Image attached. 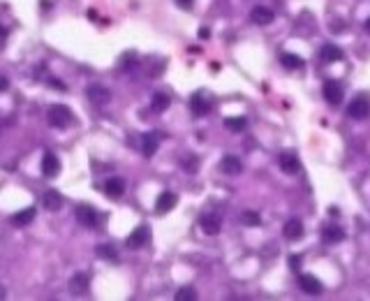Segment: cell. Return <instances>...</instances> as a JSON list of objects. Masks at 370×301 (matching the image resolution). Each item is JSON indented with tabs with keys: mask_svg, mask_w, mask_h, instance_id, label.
<instances>
[{
	"mask_svg": "<svg viewBox=\"0 0 370 301\" xmlns=\"http://www.w3.org/2000/svg\"><path fill=\"white\" fill-rule=\"evenodd\" d=\"M72 121H74V116L65 104H49V107H46V123L51 125V128H56V130L69 128Z\"/></svg>",
	"mask_w": 370,
	"mask_h": 301,
	"instance_id": "6da1fadb",
	"label": "cell"
},
{
	"mask_svg": "<svg viewBox=\"0 0 370 301\" xmlns=\"http://www.w3.org/2000/svg\"><path fill=\"white\" fill-rule=\"evenodd\" d=\"M74 216H77V222L86 229H95L100 225V213L91 204H79L74 209Z\"/></svg>",
	"mask_w": 370,
	"mask_h": 301,
	"instance_id": "7a4b0ae2",
	"label": "cell"
},
{
	"mask_svg": "<svg viewBox=\"0 0 370 301\" xmlns=\"http://www.w3.org/2000/svg\"><path fill=\"white\" fill-rule=\"evenodd\" d=\"M86 97H88V102H93L95 107H104V104L111 102V91L102 84H91L86 88Z\"/></svg>",
	"mask_w": 370,
	"mask_h": 301,
	"instance_id": "3957f363",
	"label": "cell"
},
{
	"mask_svg": "<svg viewBox=\"0 0 370 301\" xmlns=\"http://www.w3.org/2000/svg\"><path fill=\"white\" fill-rule=\"evenodd\" d=\"M322 95H324V100L329 104H340L342 102V97H345V88H342V84L340 81H333V79H329L324 84V88H322Z\"/></svg>",
	"mask_w": 370,
	"mask_h": 301,
	"instance_id": "277c9868",
	"label": "cell"
},
{
	"mask_svg": "<svg viewBox=\"0 0 370 301\" xmlns=\"http://www.w3.org/2000/svg\"><path fill=\"white\" fill-rule=\"evenodd\" d=\"M88 287H91V276H88V273H74L67 283L69 294H74V296L88 294Z\"/></svg>",
	"mask_w": 370,
	"mask_h": 301,
	"instance_id": "5b68a950",
	"label": "cell"
},
{
	"mask_svg": "<svg viewBox=\"0 0 370 301\" xmlns=\"http://www.w3.org/2000/svg\"><path fill=\"white\" fill-rule=\"evenodd\" d=\"M58 171H60V160H58V155L53 153V151H44V155H42V174H44L46 178H53V176H58Z\"/></svg>",
	"mask_w": 370,
	"mask_h": 301,
	"instance_id": "8992f818",
	"label": "cell"
},
{
	"mask_svg": "<svg viewBox=\"0 0 370 301\" xmlns=\"http://www.w3.org/2000/svg\"><path fill=\"white\" fill-rule=\"evenodd\" d=\"M199 227L204 234H208V236H215V234H220L222 229V220L217 213H204V216L199 218Z\"/></svg>",
	"mask_w": 370,
	"mask_h": 301,
	"instance_id": "52a82bcc",
	"label": "cell"
},
{
	"mask_svg": "<svg viewBox=\"0 0 370 301\" xmlns=\"http://www.w3.org/2000/svg\"><path fill=\"white\" fill-rule=\"evenodd\" d=\"M250 21L255 23V26H268V23L275 21V12L264 7V5H257L250 10Z\"/></svg>",
	"mask_w": 370,
	"mask_h": 301,
	"instance_id": "ba28073f",
	"label": "cell"
},
{
	"mask_svg": "<svg viewBox=\"0 0 370 301\" xmlns=\"http://www.w3.org/2000/svg\"><path fill=\"white\" fill-rule=\"evenodd\" d=\"M148 234H151V229H148L146 225H139V227L134 229V232H132L130 236L125 239V246H127L130 250H139V248H143V246L148 244Z\"/></svg>",
	"mask_w": 370,
	"mask_h": 301,
	"instance_id": "9c48e42d",
	"label": "cell"
},
{
	"mask_svg": "<svg viewBox=\"0 0 370 301\" xmlns=\"http://www.w3.org/2000/svg\"><path fill=\"white\" fill-rule=\"evenodd\" d=\"M104 195L111 199H120L125 195V181L120 176H109L107 181H104Z\"/></svg>",
	"mask_w": 370,
	"mask_h": 301,
	"instance_id": "30bf717a",
	"label": "cell"
},
{
	"mask_svg": "<svg viewBox=\"0 0 370 301\" xmlns=\"http://www.w3.org/2000/svg\"><path fill=\"white\" fill-rule=\"evenodd\" d=\"M282 234H285L287 241H301L303 234H306L303 222L299 220V218H289V220L285 222V227H282Z\"/></svg>",
	"mask_w": 370,
	"mask_h": 301,
	"instance_id": "8fae6325",
	"label": "cell"
},
{
	"mask_svg": "<svg viewBox=\"0 0 370 301\" xmlns=\"http://www.w3.org/2000/svg\"><path fill=\"white\" fill-rule=\"evenodd\" d=\"M178 204V195L171 193V190H165V193L158 195V202H155V211L158 213H169L174 206Z\"/></svg>",
	"mask_w": 370,
	"mask_h": 301,
	"instance_id": "7c38bea8",
	"label": "cell"
},
{
	"mask_svg": "<svg viewBox=\"0 0 370 301\" xmlns=\"http://www.w3.org/2000/svg\"><path fill=\"white\" fill-rule=\"evenodd\" d=\"M368 114H370V102H368V100H363V97L354 100V102L347 107V116H349V118H354V121L368 118Z\"/></svg>",
	"mask_w": 370,
	"mask_h": 301,
	"instance_id": "4fadbf2b",
	"label": "cell"
},
{
	"mask_svg": "<svg viewBox=\"0 0 370 301\" xmlns=\"http://www.w3.org/2000/svg\"><path fill=\"white\" fill-rule=\"evenodd\" d=\"M220 169H222V174H227V176H239L241 171H243V162H241V158H236V155H225L220 162Z\"/></svg>",
	"mask_w": 370,
	"mask_h": 301,
	"instance_id": "5bb4252c",
	"label": "cell"
},
{
	"mask_svg": "<svg viewBox=\"0 0 370 301\" xmlns=\"http://www.w3.org/2000/svg\"><path fill=\"white\" fill-rule=\"evenodd\" d=\"M35 206H28V209H21V211H17V213H12V218H10V222L14 225V227H28L30 222L35 220Z\"/></svg>",
	"mask_w": 370,
	"mask_h": 301,
	"instance_id": "9a60e30c",
	"label": "cell"
},
{
	"mask_svg": "<svg viewBox=\"0 0 370 301\" xmlns=\"http://www.w3.org/2000/svg\"><path fill=\"white\" fill-rule=\"evenodd\" d=\"M278 165H280V169L285 171V174H299L301 171V162H299V158H296L294 153H282L278 158Z\"/></svg>",
	"mask_w": 370,
	"mask_h": 301,
	"instance_id": "2e32d148",
	"label": "cell"
},
{
	"mask_svg": "<svg viewBox=\"0 0 370 301\" xmlns=\"http://www.w3.org/2000/svg\"><path fill=\"white\" fill-rule=\"evenodd\" d=\"M42 204H44L46 211L56 213V211L63 209V195L58 193V190H46V193L42 195Z\"/></svg>",
	"mask_w": 370,
	"mask_h": 301,
	"instance_id": "e0dca14e",
	"label": "cell"
},
{
	"mask_svg": "<svg viewBox=\"0 0 370 301\" xmlns=\"http://www.w3.org/2000/svg\"><path fill=\"white\" fill-rule=\"evenodd\" d=\"M299 287L308 294H319L322 292V280L315 278L313 273H303V276H299Z\"/></svg>",
	"mask_w": 370,
	"mask_h": 301,
	"instance_id": "ac0fdd59",
	"label": "cell"
},
{
	"mask_svg": "<svg viewBox=\"0 0 370 301\" xmlns=\"http://www.w3.org/2000/svg\"><path fill=\"white\" fill-rule=\"evenodd\" d=\"M160 146V135L158 132H146V135L141 137V153L146 155V158H153L155 151H158Z\"/></svg>",
	"mask_w": 370,
	"mask_h": 301,
	"instance_id": "d6986e66",
	"label": "cell"
},
{
	"mask_svg": "<svg viewBox=\"0 0 370 301\" xmlns=\"http://www.w3.org/2000/svg\"><path fill=\"white\" fill-rule=\"evenodd\" d=\"M190 109H192L194 116H206L211 111V102H208L201 93H194V95L190 97Z\"/></svg>",
	"mask_w": 370,
	"mask_h": 301,
	"instance_id": "ffe728a7",
	"label": "cell"
},
{
	"mask_svg": "<svg viewBox=\"0 0 370 301\" xmlns=\"http://www.w3.org/2000/svg\"><path fill=\"white\" fill-rule=\"evenodd\" d=\"M322 239L326 244H340V241H345V229L338 227V225H326L322 229Z\"/></svg>",
	"mask_w": 370,
	"mask_h": 301,
	"instance_id": "44dd1931",
	"label": "cell"
},
{
	"mask_svg": "<svg viewBox=\"0 0 370 301\" xmlns=\"http://www.w3.org/2000/svg\"><path fill=\"white\" fill-rule=\"evenodd\" d=\"M319 58L324 63H333V61H342V49L336 44H324L319 49Z\"/></svg>",
	"mask_w": 370,
	"mask_h": 301,
	"instance_id": "7402d4cb",
	"label": "cell"
},
{
	"mask_svg": "<svg viewBox=\"0 0 370 301\" xmlns=\"http://www.w3.org/2000/svg\"><path fill=\"white\" fill-rule=\"evenodd\" d=\"M171 104L169 95H165V93H155L153 100H151V109H153L155 114H162V111H167Z\"/></svg>",
	"mask_w": 370,
	"mask_h": 301,
	"instance_id": "603a6c76",
	"label": "cell"
},
{
	"mask_svg": "<svg viewBox=\"0 0 370 301\" xmlns=\"http://www.w3.org/2000/svg\"><path fill=\"white\" fill-rule=\"evenodd\" d=\"M280 63H282L287 70H301L303 68V58L296 56V53H282V56H280Z\"/></svg>",
	"mask_w": 370,
	"mask_h": 301,
	"instance_id": "cb8c5ba5",
	"label": "cell"
},
{
	"mask_svg": "<svg viewBox=\"0 0 370 301\" xmlns=\"http://www.w3.org/2000/svg\"><path fill=\"white\" fill-rule=\"evenodd\" d=\"M97 257H102V260H109V262H116L118 260V253H116L114 246H109V244H100L95 248Z\"/></svg>",
	"mask_w": 370,
	"mask_h": 301,
	"instance_id": "d4e9b609",
	"label": "cell"
},
{
	"mask_svg": "<svg viewBox=\"0 0 370 301\" xmlns=\"http://www.w3.org/2000/svg\"><path fill=\"white\" fill-rule=\"evenodd\" d=\"M241 225H245V227H257V225H262V216H259L257 211H243V213H241Z\"/></svg>",
	"mask_w": 370,
	"mask_h": 301,
	"instance_id": "484cf974",
	"label": "cell"
},
{
	"mask_svg": "<svg viewBox=\"0 0 370 301\" xmlns=\"http://www.w3.org/2000/svg\"><path fill=\"white\" fill-rule=\"evenodd\" d=\"M245 125H248V121H245L243 116H234V118L225 121V128H227L229 132H243Z\"/></svg>",
	"mask_w": 370,
	"mask_h": 301,
	"instance_id": "4316f807",
	"label": "cell"
},
{
	"mask_svg": "<svg viewBox=\"0 0 370 301\" xmlns=\"http://www.w3.org/2000/svg\"><path fill=\"white\" fill-rule=\"evenodd\" d=\"M197 299V290L194 287H181L176 292V301H194Z\"/></svg>",
	"mask_w": 370,
	"mask_h": 301,
	"instance_id": "83f0119b",
	"label": "cell"
},
{
	"mask_svg": "<svg viewBox=\"0 0 370 301\" xmlns=\"http://www.w3.org/2000/svg\"><path fill=\"white\" fill-rule=\"evenodd\" d=\"M181 165L185 167L188 171H194L197 167H199V160L194 158V155H188V158H183V160H181Z\"/></svg>",
	"mask_w": 370,
	"mask_h": 301,
	"instance_id": "f1b7e54d",
	"label": "cell"
},
{
	"mask_svg": "<svg viewBox=\"0 0 370 301\" xmlns=\"http://www.w3.org/2000/svg\"><path fill=\"white\" fill-rule=\"evenodd\" d=\"M7 37H10V28H5V26H0V49L5 46Z\"/></svg>",
	"mask_w": 370,
	"mask_h": 301,
	"instance_id": "f546056e",
	"label": "cell"
},
{
	"mask_svg": "<svg viewBox=\"0 0 370 301\" xmlns=\"http://www.w3.org/2000/svg\"><path fill=\"white\" fill-rule=\"evenodd\" d=\"M289 267H291V271H299V267H301V257H299V255H291L289 257Z\"/></svg>",
	"mask_w": 370,
	"mask_h": 301,
	"instance_id": "4dcf8cb0",
	"label": "cell"
},
{
	"mask_svg": "<svg viewBox=\"0 0 370 301\" xmlns=\"http://www.w3.org/2000/svg\"><path fill=\"white\" fill-rule=\"evenodd\" d=\"M176 5L181 7V10H192L194 0H176Z\"/></svg>",
	"mask_w": 370,
	"mask_h": 301,
	"instance_id": "1f68e13d",
	"label": "cell"
},
{
	"mask_svg": "<svg viewBox=\"0 0 370 301\" xmlns=\"http://www.w3.org/2000/svg\"><path fill=\"white\" fill-rule=\"evenodd\" d=\"M10 88V79L7 77H0V93H5Z\"/></svg>",
	"mask_w": 370,
	"mask_h": 301,
	"instance_id": "d6a6232c",
	"label": "cell"
},
{
	"mask_svg": "<svg viewBox=\"0 0 370 301\" xmlns=\"http://www.w3.org/2000/svg\"><path fill=\"white\" fill-rule=\"evenodd\" d=\"M363 30H365V33H368V35H370V17H368V19H365V23H363Z\"/></svg>",
	"mask_w": 370,
	"mask_h": 301,
	"instance_id": "836d02e7",
	"label": "cell"
},
{
	"mask_svg": "<svg viewBox=\"0 0 370 301\" xmlns=\"http://www.w3.org/2000/svg\"><path fill=\"white\" fill-rule=\"evenodd\" d=\"M208 35H211V33H208V28H201L199 30V37H208Z\"/></svg>",
	"mask_w": 370,
	"mask_h": 301,
	"instance_id": "e575fe53",
	"label": "cell"
},
{
	"mask_svg": "<svg viewBox=\"0 0 370 301\" xmlns=\"http://www.w3.org/2000/svg\"><path fill=\"white\" fill-rule=\"evenodd\" d=\"M3 296H5V290H3V285H0V299H3Z\"/></svg>",
	"mask_w": 370,
	"mask_h": 301,
	"instance_id": "d590c367",
	"label": "cell"
}]
</instances>
